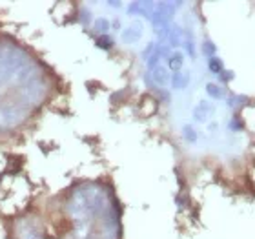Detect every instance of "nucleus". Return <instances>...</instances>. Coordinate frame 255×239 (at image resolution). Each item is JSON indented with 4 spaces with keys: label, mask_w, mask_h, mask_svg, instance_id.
Segmentation results:
<instances>
[{
    "label": "nucleus",
    "mask_w": 255,
    "mask_h": 239,
    "mask_svg": "<svg viewBox=\"0 0 255 239\" xmlns=\"http://www.w3.org/2000/svg\"><path fill=\"white\" fill-rule=\"evenodd\" d=\"M112 207L110 196L99 185L88 183L75 188L66 203V214L77 225H84L86 221L93 219V216H102Z\"/></svg>",
    "instance_id": "f257e3e1"
},
{
    "label": "nucleus",
    "mask_w": 255,
    "mask_h": 239,
    "mask_svg": "<svg viewBox=\"0 0 255 239\" xmlns=\"http://www.w3.org/2000/svg\"><path fill=\"white\" fill-rule=\"evenodd\" d=\"M49 93H51V82L42 75V77H37L26 84L16 86L13 91V95H15L13 102L20 104L26 110H33V108L42 106L49 99Z\"/></svg>",
    "instance_id": "f03ea898"
},
{
    "label": "nucleus",
    "mask_w": 255,
    "mask_h": 239,
    "mask_svg": "<svg viewBox=\"0 0 255 239\" xmlns=\"http://www.w3.org/2000/svg\"><path fill=\"white\" fill-rule=\"evenodd\" d=\"M29 60H31L29 53L20 46H15V44L0 46V88L11 84L16 71Z\"/></svg>",
    "instance_id": "7ed1b4c3"
},
{
    "label": "nucleus",
    "mask_w": 255,
    "mask_h": 239,
    "mask_svg": "<svg viewBox=\"0 0 255 239\" xmlns=\"http://www.w3.org/2000/svg\"><path fill=\"white\" fill-rule=\"evenodd\" d=\"M29 117V110L22 108L16 102H0V132L20 126Z\"/></svg>",
    "instance_id": "20e7f679"
},
{
    "label": "nucleus",
    "mask_w": 255,
    "mask_h": 239,
    "mask_svg": "<svg viewBox=\"0 0 255 239\" xmlns=\"http://www.w3.org/2000/svg\"><path fill=\"white\" fill-rule=\"evenodd\" d=\"M181 2H155V9L151 13V18L149 20L153 22V26L159 29V27L170 26V22L173 20L175 16V9L181 7Z\"/></svg>",
    "instance_id": "39448f33"
},
{
    "label": "nucleus",
    "mask_w": 255,
    "mask_h": 239,
    "mask_svg": "<svg viewBox=\"0 0 255 239\" xmlns=\"http://www.w3.org/2000/svg\"><path fill=\"white\" fill-rule=\"evenodd\" d=\"M44 71H42V66L37 62V60H29L27 64H24L18 71H16V75L13 77V80H11V84L15 86H22L26 84V82H29V80L37 79V77H42Z\"/></svg>",
    "instance_id": "423d86ee"
},
{
    "label": "nucleus",
    "mask_w": 255,
    "mask_h": 239,
    "mask_svg": "<svg viewBox=\"0 0 255 239\" xmlns=\"http://www.w3.org/2000/svg\"><path fill=\"white\" fill-rule=\"evenodd\" d=\"M16 238L18 239H42V230L37 221L31 218H24L16 223Z\"/></svg>",
    "instance_id": "0eeeda50"
},
{
    "label": "nucleus",
    "mask_w": 255,
    "mask_h": 239,
    "mask_svg": "<svg viewBox=\"0 0 255 239\" xmlns=\"http://www.w3.org/2000/svg\"><path fill=\"white\" fill-rule=\"evenodd\" d=\"M146 79L153 86H157V88H166V86H170L171 73H170V69L166 68V64L160 62V64H157V66H153V68L148 69Z\"/></svg>",
    "instance_id": "6e6552de"
},
{
    "label": "nucleus",
    "mask_w": 255,
    "mask_h": 239,
    "mask_svg": "<svg viewBox=\"0 0 255 239\" xmlns=\"http://www.w3.org/2000/svg\"><path fill=\"white\" fill-rule=\"evenodd\" d=\"M144 35V24L142 20H133L129 26H126L121 31V40L124 44H137Z\"/></svg>",
    "instance_id": "1a4fd4ad"
},
{
    "label": "nucleus",
    "mask_w": 255,
    "mask_h": 239,
    "mask_svg": "<svg viewBox=\"0 0 255 239\" xmlns=\"http://www.w3.org/2000/svg\"><path fill=\"white\" fill-rule=\"evenodd\" d=\"M213 112H215V106H213V102L210 101H199L197 102V106L193 108V121L199 122V124H206L210 119H212Z\"/></svg>",
    "instance_id": "9d476101"
},
{
    "label": "nucleus",
    "mask_w": 255,
    "mask_h": 239,
    "mask_svg": "<svg viewBox=\"0 0 255 239\" xmlns=\"http://www.w3.org/2000/svg\"><path fill=\"white\" fill-rule=\"evenodd\" d=\"M184 51L181 49H171V53L168 55V59H166V68L170 69V73H177V71H181L184 68Z\"/></svg>",
    "instance_id": "9b49d317"
},
{
    "label": "nucleus",
    "mask_w": 255,
    "mask_h": 239,
    "mask_svg": "<svg viewBox=\"0 0 255 239\" xmlns=\"http://www.w3.org/2000/svg\"><path fill=\"white\" fill-rule=\"evenodd\" d=\"M190 80H191L190 71H186V69H181V71H177V73H171L170 86L177 91L186 90L188 86H190Z\"/></svg>",
    "instance_id": "f8f14e48"
},
{
    "label": "nucleus",
    "mask_w": 255,
    "mask_h": 239,
    "mask_svg": "<svg viewBox=\"0 0 255 239\" xmlns=\"http://www.w3.org/2000/svg\"><path fill=\"white\" fill-rule=\"evenodd\" d=\"M182 40H184V29L181 26H170V31H168V37H166L168 48L177 49V46H181Z\"/></svg>",
    "instance_id": "ddd939ff"
},
{
    "label": "nucleus",
    "mask_w": 255,
    "mask_h": 239,
    "mask_svg": "<svg viewBox=\"0 0 255 239\" xmlns=\"http://www.w3.org/2000/svg\"><path fill=\"white\" fill-rule=\"evenodd\" d=\"M226 104H228L234 112H241L243 108L250 104V97H246V95H230L228 101H226Z\"/></svg>",
    "instance_id": "4468645a"
},
{
    "label": "nucleus",
    "mask_w": 255,
    "mask_h": 239,
    "mask_svg": "<svg viewBox=\"0 0 255 239\" xmlns=\"http://www.w3.org/2000/svg\"><path fill=\"white\" fill-rule=\"evenodd\" d=\"M204 90H206L208 97L210 99H213V101H223L224 99V88L221 84H217V82H208L206 86H204Z\"/></svg>",
    "instance_id": "2eb2a0df"
},
{
    "label": "nucleus",
    "mask_w": 255,
    "mask_h": 239,
    "mask_svg": "<svg viewBox=\"0 0 255 239\" xmlns=\"http://www.w3.org/2000/svg\"><path fill=\"white\" fill-rule=\"evenodd\" d=\"M112 29V22L108 20L106 16H99L93 20V31L101 37V35H108V31Z\"/></svg>",
    "instance_id": "dca6fc26"
},
{
    "label": "nucleus",
    "mask_w": 255,
    "mask_h": 239,
    "mask_svg": "<svg viewBox=\"0 0 255 239\" xmlns=\"http://www.w3.org/2000/svg\"><path fill=\"white\" fill-rule=\"evenodd\" d=\"M182 44H184V48H186V53L190 55V59H195V38H193V35H191V31H184V40H182Z\"/></svg>",
    "instance_id": "f3484780"
},
{
    "label": "nucleus",
    "mask_w": 255,
    "mask_h": 239,
    "mask_svg": "<svg viewBox=\"0 0 255 239\" xmlns=\"http://www.w3.org/2000/svg\"><path fill=\"white\" fill-rule=\"evenodd\" d=\"M208 69H210V73L213 75H221L224 71V64H223V59H219L217 55L215 57H210L208 59Z\"/></svg>",
    "instance_id": "a211bd4d"
},
{
    "label": "nucleus",
    "mask_w": 255,
    "mask_h": 239,
    "mask_svg": "<svg viewBox=\"0 0 255 239\" xmlns=\"http://www.w3.org/2000/svg\"><path fill=\"white\" fill-rule=\"evenodd\" d=\"M182 137H184V141H188V143H197V139H199V135H197V130L191 124H186V126H182Z\"/></svg>",
    "instance_id": "6ab92c4d"
},
{
    "label": "nucleus",
    "mask_w": 255,
    "mask_h": 239,
    "mask_svg": "<svg viewBox=\"0 0 255 239\" xmlns=\"http://www.w3.org/2000/svg\"><path fill=\"white\" fill-rule=\"evenodd\" d=\"M113 46H115V40H113L110 35H101V37H97V48L110 51Z\"/></svg>",
    "instance_id": "aec40b11"
},
{
    "label": "nucleus",
    "mask_w": 255,
    "mask_h": 239,
    "mask_svg": "<svg viewBox=\"0 0 255 239\" xmlns=\"http://www.w3.org/2000/svg\"><path fill=\"white\" fill-rule=\"evenodd\" d=\"M202 53H204V57H206V59H210V57H215V55H217V46H215L210 38H206V40L202 42Z\"/></svg>",
    "instance_id": "412c9836"
},
{
    "label": "nucleus",
    "mask_w": 255,
    "mask_h": 239,
    "mask_svg": "<svg viewBox=\"0 0 255 239\" xmlns=\"http://www.w3.org/2000/svg\"><path fill=\"white\" fill-rule=\"evenodd\" d=\"M228 128L232 130V132H241V130H243V121H241L237 115H234V117H232V121H230Z\"/></svg>",
    "instance_id": "4be33fe9"
},
{
    "label": "nucleus",
    "mask_w": 255,
    "mask_h": 239,
    "mask_svg": "<svg viewBox=\"0 0 255 239\" xmlns=\"http://www.w3.org/2000/svg\"><path fill=\"white\" fill-rule=\"evenodd\" d=\"M234 71H230V69H224L223 73L219 75V80L223 82V84H226V82H230V80H234Z\"/></svg>",
    "instance_id": "5701e85b"
},
{
    "label": "nucleus",
    "mask_w": 255,
    "mask_h": 239,
    "mask_svg": "<svg viewBox=\"0 0 255 239\" xmlns=\"http://www.w3.org/2000/svg\"><path fill=\"white\" fill-rule=\"evenodd\" d=\"M110 7H115V9H121L123 7V2H108Z\"/></svg>",
    "instance_id": "b1692460"
},
{
    "label": "nucleus",
    "mask_w": 255,
    "mask_h": 239,
    "mask_svg": "<svg viewBox=\"0 0 255 239\" xmlns=\"http://www.w3.org/2000/svg\"><path fill=\"white\" fill-rule=\"evenodd\" d=\"M112 27H113V29H121V20H113Z\"/></svg>",
    "instance_id": "393cba45"
}]
</instances>
